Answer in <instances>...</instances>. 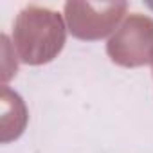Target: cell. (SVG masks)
I'll list each match as a JSON object with an SVG mask.
<instances>
[{"label":"cell","instance_id":"3957f363","mask_svg":"<svg viewBox=\"0 0 153 153\" xmlns=\"http://www.w3.org/2000/svg\"><path fill=\"white\" fill-rule=\"evenodd\" d=\"M65 18L72 36L79 40H101L108 36L126 15V2H67Z\"/></svg>","mask_w":153,"mask_h":153},{"label":"cell","instance_id":"6da1fadb","mask_svg":"<svg viewBox=\"0 0 153 153\" xmlns=\"http://www.w3.org/2000/svg\"><path fill=\"white\" fill-rule=\"evenodd\" d=\"M67 27L59 13L42 7H24L13 25V45L20 61L43 65L52 61L65 47Z\"/></svg>","mask_w":153,"mask_h":153},{"label":"cell","instance_id":"7a4b0ae2","mask_svg":"<svg viewBox=\"0 0 153 153\" xmlns=\"http://www.w3.org/2000/svg\"><path fill=\"white\" fill-rule=\"evenodd\" d=\"M106 54L121 67H142L153 63V18L131 13L112 34Z\"/></svg>","mask_w":153,"mask_h":153}]
</instances>
